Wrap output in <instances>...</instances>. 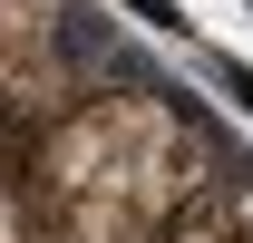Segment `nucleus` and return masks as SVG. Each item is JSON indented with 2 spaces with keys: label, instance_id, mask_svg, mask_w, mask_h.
Returning <instances> with one entry per match:
<instances>
[{
  "label": "nucleus",
  "instance_id": "nucleus-5",
  "mask_svg": "<svg viewBox=\"0 0 253 243\" xmlns=\"http://www.w3.org/2000/svg\"><path fill=\"white\" fill-rule=\"evenodd\" d=\"M214 78H224V88H234V97L253 107V68H244V59H214Z\"/></svg>",
  "mask_w": 253,
  "mask_h": 243
},
{
  "label": "nucleus",
  "instance_id": "nucleus-2",
  "mask_svg": "<svg viewBox=\"0 0 253 243\" xmlns=\"http://www.w3.org/2000/svg\"><path fill=\"white\" fill-rule=\"evenodd\" d=\"M166 243H253V175H224Z\"/></svg>",
  "mask_w": 253,
  "mask_h": 243
},
{
  "label": "nucleus",
  "instance_id": "nucleus-4",
  "mask_svg": "<svg viewBox=\"0 0 253 243\" xmlns=\"http://www.w3.org/2000/svg\"><path fill=\"white\" fill-rule=\"evenodd\" d=\"M117 10H136L146 30H185V20H175V0H117Z\"/></svg>",
  "mask_w": 253,
  "mask_h": 243
},
{
  "label": "nucleus",
  "instance_id": "nucleus-1",
  "mask_svg": "<svg viewBox=\"0 0 253 243\" xmlns=\"http://www.w3.org/2000/svg\"><path fill=\"white\" fill-rule=\"evenodd\" d=\"M214 185V146L175 97L97 88L68 117H49L10 204L39 214V243H166Z\"/></svg>",
  "mask_w": 253,
  "mask_h": 243
},
{
  "label": "nucleus",
  "instance_id": "nucleus-3",
  "mask_svg": "<svg viewBox=\"0 0 253 243\" xmlns=\"http://www.w3.org/2000/svg\"><path fill=\"white\" fill-rule=\"evenodd\" d=\"M49 20H59V0H10V30H0V49H10V59H30V39L49 49Z\"/></svg>",
  "mask_w": 253,
  "mask_h": 243
}]
</instances>
